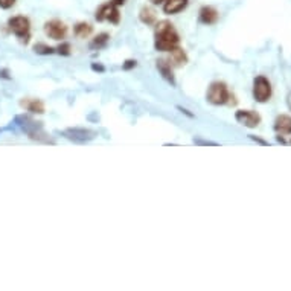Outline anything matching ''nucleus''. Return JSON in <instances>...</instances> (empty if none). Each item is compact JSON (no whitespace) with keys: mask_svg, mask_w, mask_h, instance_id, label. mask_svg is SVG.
I'll return each mask as SVG.
<instances>
[{"mask_svg":"<svg viewBox=\"0 0 291 291\" xmlns=\"http://www.w3.org/2000/svg\"><path fill=\"white\" fill-rule=\"evenodd\" d=\"M188 5H189V0H165L162 9L166 15H176L183 9H186Z\"/></svg>","mask_w":291,"mask_h":291,"instance_id":"nucleus-10","label":"nucleus"},{"mask_svg":"<svg viewBox=\"0 0 291 291\" xmlns=\"http://www.w3.org/2000/svg\"><path fill=\"white\" fill-rule=\"evenodd\" d=\"M234 95L230 93L229 87L223 81H214L206 92V101L212 105H227V104H235Z\"/></svg>","mask_w":291,"mask_h":291,"instance_id":"nucleus-2","label":"nucleus"},{"mask_svg":"<svg viewBox=\"0 0 291 291\" xmlns=\"http://www.w3.org/2000/svg\"><path fill=\"white\" fill-rule=\"evenodd\" d=\"M20 105L29 111V113H34V114H43L46 111V107H44V102L40 101V99H32V98H26L20 102Z\"/></svg>","mask_w":291,"mask_h":291,"instance_id":"nucleus-14","label":"nucleus"},{"mask_svg":"<svg viewBox=\"0 0 291 291\" xmlns=\"http://www.w3.org/2000/svg\"><path fill=\"white\" fill-rule=\"evenodd\" d=\"M8 29L21 41L27 43L31 38V20L26 15H14L8 20Z\"/></svg>","mask_w":291,"mask_h":291,"instance_id":"nucleus-3","label":"nucleus"},{"mask_svg":"<svg viewBox=\"0 0 291 291\" xmlns=\"http://www.w3.org/2000/svg\"><path fill=\"white\" fill-rule=\"evenodd\" d=\"M180 44V35L174 24L168 20H160L156 23L154 29V47L159 52H169Z\"/></svg>","mask_w":291,"mask_h":291,"instance_id":"nucleus-1","label":"nucleus"},{"mask_svg":"<svg viewBox=\"0 0 291 291\" xmlns=\"http://www.w3.org/2000/svg\"><path fill=\"white\" fill-rule=\"evenodd\" d=\"M150 2H151L153 5H163L165 0H150Z\"/></svg>","mask_w":291,"mask_h":291,"instance_id":"nucleus-26","label":"nucleus"},{"mask_svg":"<svg viewBox=\"0 0 291 291\" xmlns=\"http://www.w3.org/2000/svg\"><path fill=\"white\" fill-rule=\"evenodd\" d=\"M108 41H110V35L107 34V32H101V34H98L93 40H92V43H90V47L92 49H102V47H105L107 44H108Z\"/></svg>","mask_w":291,"mask_h":291,"instance_id":"nucleus-17","label":"nucleus"},{"mask_svg":"<svg viewBox=\"0 0 291 291\" xmlns=\"http://www.w3.org/2000/svg\"><path fill=\"white\" fill-rule=\"evenodd\" d=\"M137 66V61L136 60H127L124 64H122V69L124 70H130V69H134Z\"/></svg>","mask_w":291,"mask_h":291,"instance_id":"nucleus-21","label":"nucleus"},{"mask_svg":"<svg viewBox=\"0 0 291 291\" xmlns=\"http://www.w3.org/2000/svg\"><path fill=\"white\" fill-rule=\"evenodd\" d=\"M156 67H157V70H159V73L162 75L163 79H166L171 85H176V76H174L172 66L168 63V60H157Z\"/></svg>","mask_w":291,"mask_h":291,"instance_id":"nucleus-13","label":"nucleus"},{"mask_svg":"<svg viewBox=\"0 0 291 291\" xmlns=\"http://www.w3.org/2000/svg\"><path fill=\"white\" fill-rule=\"evenodd\" d=\"M111 3H114L116 6H121V5H125L127 0H110Z\"/></svg>","mask_w":291,"mask_h":291,"instance_id":"nucleus-23","label":"nucleus"},{"mask_svg":"<svg viewBox=\"0 0 291 291\" xmlns=\"http://www.w3.org/2000/svg\"><path fill=\"white\" fill-rule=\"evenodd\" d=\"M139 18H140V21H142V23L148 24V26H151V24H156V23H157V15H156V11H154L153 8H150V6H143V8L140 9V12H139Z\"/></svg>","mask_w":291,"mask_h":291,"instance_id":"nucleus-16","label":"nucleus"},{"mask_svg":"<svg viewBox=\"0 0 291 291\" xmlns=\"http://www.w3.org/2000/svg\"><path fill=\"white\" fill-rule=\"evenodd\" d=\"M168 63L172 67H180V66L186 64L188 63V55H186L185 49H182L180 46H177V47H174L172 50H169Z\"/></svg>","mask_w":291,"mask_h":291,"instance_id":"nucleus-12","label":"nucleus"},{"mask_svg":"<svg viewBox=\"0 0 291 291\" xmlns=\"http://www.w3.org/2000/svg\"><path fill=\"white\" fill-rule=\"evenodd\" d=\"M34 52L37 55H52V53H55V47H52L46 43H37V44H34Z\"/></svg>","mask_w":291,"mask_h":291,"instance_id":"nucleus-18","label":"nucleus"},{"mask_svg":"<svg viewBox=\"0 0 291 291\" xmlns=\"http://www.w3.org/2000/svg\"><path fill=\"white\" fill-rule=\"evenodd\" d=\"M92 70H95V72H104V70H105V67H104L102 64L92 63Z\"/></svg>","mask_w":291,"mask_h":291,"instance_id":"nucleus-22","label":"nucleus"},{"mask_svg":"<svg viewBox=\"0 0 291 291\" xmlns=\"http://www.w3.org/2000/svg\"><path fill=\"white\" fill-rule=\"evenodd\" d=\"M67 32H69V29L66 23L58 18H52L44 23V34L55 41H63L67 37Z\"/></svg>","mask_w":291,"mask_h":291,"instance_id":"nucleus-6","label":"nucleus"},{"mask_svg":"<svg viewBox=\"0 0 291 291\" xmlns=\"http://www.w3.org/2000/svg\"><path fill=\"white\" fill-rule=\"evenodd\" d=\"M95 18L98 21H107V23H111V24H119V21H121L119 6H116L111 2L102 3L95 12Z\"/></svg>","mask_w":291,"mask_h":291,"instance_id":"nucleus-5","label":"nucleus"},{"mask_svg":"<svg viewBox=\"0 0 291 291\" xmlns=\"http://www.w3.org/2000/svg\"><path fill=\"white\" fill-rule=\"evenodd\" d=\"M272 93H273V89H272V82L269 81V78L264 75H258L253 79V98H255V101L259 104H264V102L270 101Z\"/></svg>","mask_w":291,"mask_h":291,"instance_id":"nucleus-4","label":"nucleus"},{"mask_svg":"<svg viewBox=\"0 0 291 291\" xmlns=\"http://www.w3.org/2000/svg\"><path fill=\"white\" fill-rule=\"evenodd\" d=\"M275 131L279 136H290L291 134V116L288 114H279L275 119V125H273Z\"/></svg>","mask_w":291,"mask_h":291,"instance_id":"nucleus-11","label":"nucleus"},{"mask_svg":"<svg viewBox=\"0 0 291 291\" xmlns=\"http://www.w3.org/2000/svg\"><path fill=\"white\" fill-rule=\"evenodd\" d=\"M235 119L246 128H256L261 124V114L253 110H238L235 113Z\"/></svg>","mask_w":291,"mask_h":291,"instance_id":"nucleus-7","label":"nucleus"},{"mask_svg":"<svg viewBox=\"0 0 291 291\" xmlns=\"http://www.w3.org/2000/svg\"><path fill=\"white\" fill-rule=\"evenodd\" d=\"M198 20H200V23L208 24V26L215 24V23L220 20V12H218L217 8L209 6V5L201 6L200 11H198Z\"/></svg>","mask_w":291,"mask_h":291,"instance_id":"nucleus-8","label":"nucleus"},{"mask_svg":"<svg viewBox=\"0 0 291 291\" xmlns=\"http://www.w3.org/2000/svg\"><path fill=\"white\" fill-rule=\"evenodd\" d=\"M64 137L70 139V140H75V142H89L92 140L96 133L95 131H90V130H84V128H70V130H66L63 131Z\"/></svg>","mask_w":291,"mask_h":291,"instance_id":"nucleus-9","label":"nucleus"},{"mask_svg":"<svg viewBox=\"0 0 291 291\" xmlns=\"http://www.w3.org/2000/svg\"><path fill=\"white\" fill-rule=\"evenodd\" d=\"M17 0H0V9H11Z\"/></svg>","mask_w":291,"mask_h":291,"instance_id":"nucleus-20","label":"nucleus"},{"mask_svg":"<svg viewBox=\"0 0 291 291\" xmlns=\"http://www.w3.org/2000/svg\"><path fill=\"white\" fill-rule=\"evenodd\" d=\"M93 32V26L89 21H78L73 26V34L78 38H89Z\"/></svg>","mask_w":291,"mask_h":291,"instance_id":"nucleus-15","label":"nucleus"},{"mask_svg":"<svg viewBox=\"0 0 291 291\" xmlns=\"http://www.w3.org/2000/svg\"><path fill=\"white\" fill-rule=\"evenodd\" d=\"M287 105H288V108L291 110V92L287 95Z\"/></svg>","mask_w":291,"mask_h":291,"instance_id":"nucleus-25","label":"nucleus"},{"mask_svg":"<svg viewBox=\"0 0 291 291\" xmlns=\"http://www.w3.org/2000/svg\"><path fill=\"white\" fill-rule=\"evenodd\" d=\"M0 76L5 79H11V76H8V70H0Z\"/></svg>","mask_w":291,"mask_h":291,"instance_id":"nucleus-24","label":"nucleus"},{"mask_svg":"<svg viewBox=\"0 0 291 291\" xmlns=\"http://www.w3.org/2000/svg\"><path fill=\"white\" fill-rule=\"evenodd\" d=\"M55 53H58V55H63V56H69L70 53H72V46H70V43H67V41H61V44H58L56 47H55Z\"/></svg>","mask_w":291,"mask_h":291,"instance_id":"nucleus-19","label":"nucleus"}]
</instances>
